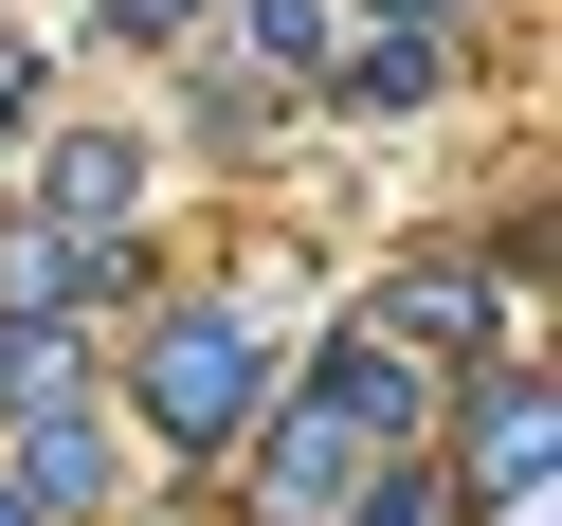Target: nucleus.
Listing matches in <instances>:
<instances>
[{"instance_id":"1","label":"nucleus","mask_w":562,"mask_h":526,"mask_svg":"<svg viewBox=\"0 0 562 526\" xmlns=\"http://www.w3.org/2000/svg\"><path fill=\"white\" fill-rule=\"evenodd\" d=\"M236 400H255V345H236V327H164L146 345V417H164V436H218Z\"/></svg>"},{"instance_id":"2","label":"nucleus","mask_w":562,"mask_h":526,"mask_svg":"<svg viewBox=\"0 0 562 526\" xmlns=\"http://www.w3.org/2000/svg\"><path fill=\"white\" fill-rule=\"evenodd\" d=\"M182 19H200V0H127V37H182Z\"/></svg>"},{"instance_id":"3","label":"nucleus","mask_w":562,"mask_h":526,"mask_svg":"<svg viewBox=\"0 0 562 526\" xmlns=\"http://www.w3.org/2000/svg\"><path fill=\"white\" fill-rule=\"evenodd\" d=\"M0 526H19V508H0Z\"/></svg>"}]
</instances>
